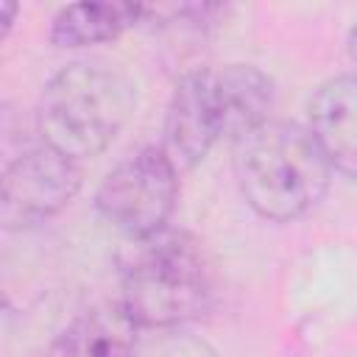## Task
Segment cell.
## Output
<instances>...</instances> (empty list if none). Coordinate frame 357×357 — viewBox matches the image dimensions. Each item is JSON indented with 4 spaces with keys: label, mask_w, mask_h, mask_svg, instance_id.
Wrapping results in <instances>:
<instances>
[{
    "label": "cell",
    "mask_w": 357,
    "mask_h": 357,
    "mask_svg": "<svg viewBox=\"0 0 357 357\" xmlns=\"http://www.w3.org/2000/svg\"><path fill=\"white\" fill-rule=\"evenodd\" d=\"M139 324L120 298L98 301L75 312L47 343L42 357H134Z\"/></svg>",
    "instance_id": "ba28073f"
},
{
    "label": "cell",
    "mask_w": 357,
    "mask_h": 357,
    "mask_svg": "<svg viewBox=\"0 0 357 357\" xmlns=\"http://www.w3.org/2000/svg\"><path fill=\"white\" fill-rule=\"evenodd\" d=\"M148 6L142 3H112V0H81L61 6L47 28V39L56 47H86L112 42L128 28L145 22Z\"/></svg>",
    "instance_id": "9c48e42d"
},
{
    "label": "cell",
    "mask_w": 357,
    "mask_h": 357,
    "mask_svg": "<svg viewBox=\"0 0 357 357\" xmlns=\"http://www.w3.org/2000/svg\"><path fill=\"white\" fill-rule=\"evenodd\" d=\"M134 357H218V351L187 329H159L153 337L139 340Z\"/></svg>",
    "instance_id": "30bf717a"
},
{
    "label": "cell",
    "mask_w": 357,
    "mask_h": 357,
    "mask_svg": "<svg viewBox=\"0 0 357 357\" xmlns=\"http://www.w3.org/2000/svg\"><path fill=\"white\" fill-rule=\"evenodd\" d=\"M349 56L357 61V22H354L351 31H349Z\"/></svg>",
    "instance_id": "7c38bea8"
},
{
    "label": "cell",
    "mask_w": 357,
    "mask_h": 357,
    "mask_svg": "<svg viewBox=\"0 0 357 357\" xmlns=\"http://www.w3.org/2000/svg\"><path fill=\"white\" fill-rule=\"evenodd\" d=\"M134 106L137 84L123 67L78 59L45 84L36 103V134L42 145L81 165L114 142Z\"/></svg>",
    "instance_id": "277c9868"
},
{
    "label": "cell",
    "mask_w": 357,
    "mask_h": 357,
    "mask_svg": "<svg viewBox=\"0 0 357 357\" xmlns=\"http://www.w3.org/2000/svg\"><path fill=\"white\" fill-rule=\"evenodd\" d=\"M231 167L243 201L273 223H290L312 212L335 173L307 126L279 117L234 137Z\"/></svg>",
    "instance_id": "3957f363"
},
{
    "label": "cell",
    "mask_w": 357,
    "mask_h": 357,
    "mask_svg": "<svg viewBox=\"0 0 357 357\" xmlns=\"http://www.w3.org/2000/svg\"><path fill=\"white\" fill-rule=\"evenodd\" d=\"M218 279L204 243L184 229L131 240L120 257V301L139 329H181L204 318Z\"/></svg>",
    "instance_id": "7a4b0ae2"
},
{
    "label": "cell",
    "mask_w": 357,
    "mask_h": 357,
    "mask_svg": "<svg viewBox=\"0 0 357 357\" xmlns=\"http://www.w3.org/2000/svg\"><path fill=\"white\" fill-rule=\"evenodd\" d=\"M273 81L254 64L195 67L178 75L159 148L178 173L192 170L223 137H240L273 117Z\"/></svg>",
    "instance_id": "6da1fadb"
},
{
    "label": "cell",
    "mask_w": 357,
    "mask_h": 357,
    "mask_svg": "<svg viewBox=\"0 0 357 357\" xmlns=\"http://www.w3.org/2000/svg\"><path fill=\"white\" fill-rule=\"evenodd\" d=\"M0 11H3V36L11 31V25H14V17H17V3H3L0 6Z\"/></svg>",
    "instance_id": "8fae6325"
},
{
    "label": "cell",
    "mask_w": 357,
    "mask_h": 357,
    "mask_svg": "<svg viewBox=\"0 0 357 357\" xmlns=\"http://www.w3.org/2000/svg\"><path fill=\"white\" fill-rule=\"evenodd\" d=\"M81 190L78 162L47 145L25 148L14 156L0 181V223L6 231H22L56 218Z\"/></svg>",
    "instance_id": "8992f818"
},
{
    "label": "cell",
    "mask_w": 357,
    "mask_h": 357,
    "mask_svg": "<svg viewBox=\"0 0 357 357\" xmlns=\"http://www.w3.org/2000/svg\"><path fill=\"white\" fill-rule=\"evenodd\" d=\"M178 170L159 145H142L120 159L95 190L98 215L128 240L167 229L178 198Z\"/></svg>",
    "instance_id": "5b68a950"
},
{
    "label": "cell",
    "mask_w": 357,
    "mask_h": 357,
    "mask_svg": "<svg viewBox=\"0 0 357 357\" xmlns=\"http://www.w3.org/2000/svg\"><path fill=\"white\" fill-rule=\"evenodd\" d=\"M307 131L329 167L357 181V70L332 75L312 92Z\"/></svg>",
    "instance_id": "52a82bcc"
}]
</instances>
